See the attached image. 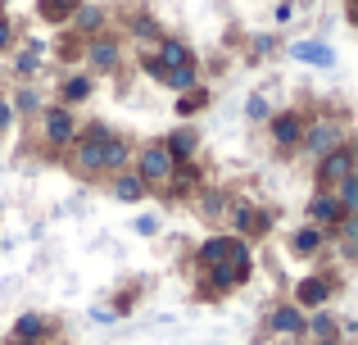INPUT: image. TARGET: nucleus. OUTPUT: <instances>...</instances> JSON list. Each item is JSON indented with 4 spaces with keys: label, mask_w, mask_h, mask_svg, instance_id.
Wrapping results in <instances>:
<instances>
[{
    "label": "nucleus",
    "mask_w": 358,
    "mask_h": 345,
    "mask_svg": "<svg viewBox=\"0 0 358 345\" xmlns=\"http://www.w3.org/2000/svg\"><path fill=\"white\" fill-rule=\"evenodd\" d=\"M141 182H168V177H173V160H168V150L164 146H145V150H141Z\"/></svg>",
    "instance_id": "nucleus-1"
},
{
    "label": "nucleus",
    "mask_w": 358,
    "mask_h": 345,
    "mask_svg": "<svg viewBox=\"0 0 358 345\" xmlns=\"http://www.w3.org/2000/svg\"><path fill=\"white\" fill-rule=\"evenodd\" d=\"M200 259L209 268H222V264H231V259H250V250H245V241H236V237H218L200 250Z\"/></svg>",
    "instance_id": "nucleus-2"
},
{
    "label": "nucleus",
    "mask_w": 358,
    "mask_h": 345,
    "mask_svg": "<svg viewBox=\"0 0 358 345\" xmlns=\"http://www.w3.org/2000/svg\"><path fill=\"white\" fill-rule=\"evenodd\" d=\"M317 177H322V182H345V177H354V155L345 150V146L327 150L322 164H317Z\"/></svg>",
    "instance_id": "nucleus-3"
},
{
    "label": "nucleus",
    "mask_w": 358,
    "mask_h": 345,
    "mask_svg": "<svg viewBox=\"0 0 358 345\" xmlns=\"http://www.w3.org/2000/svg\"><path fill=\"white\" fill-rule=\"evenodd\" d=\"M304 146L317 155V160H322L327 150H336V146H341V127H336V123H317V127H308Z\"/></svg>",
    "instance_id": "nucleus-4"
},
{
    "label": "nucleus",
    "mask_w": 358,
    "mask_h": 345,
    "mask_svg": "<svg viewBox=\"0 0 358 345\" xmlns=\"http://www.w3.org/2000/svg\"><path fill=\"white\" fill-rule=\"evenodd\" d=\"M45 141H50V146H69L73 141V118H69V109H50V114H45Z\"/></svg>",
    "instance_id": "nucleus-5"
},
{
    "label": "nucleus",
    "mask_w": 358,
    "mask_h": 345,
    "mask_svg": "<svg viewBox=\"0 0 358 345\" xmlns=\"http://www.w3.org/2000/svg\"><path fill=\"white\" fill-rule=\"evenodd\" d=\"M268 328L277 332V337H295V332L304 328V318H299V309H295V304H281V309H272Z\"/></svg>",
    "instance_id": "nucleus-6"
},
{
    "label": "nucleus",
    "mask_w": 358,
    "mask_h": 345,
    "mask_svg": "<svg viewBox=\"0 0 358 345\" xmlns=\"http://www.w3.org/2000/svg\"><path fill=\"white\" fill-rule=\"evenodd\" d=\"M308 218H313V223H322V227H327V223H341L345 213H341V204H336V195H317V200L308 204Z\"/></svg>",
    "instance_id": "nucleus-7"
},
{
    "label": "nucleus",
    "mask_w": 358,
    "mask_h": 345,
    "mask_svg": "<svg viewBox=\"0 0 358 345\" xmlns=\"http://www.w3.org/2000/svg\"><path fill=\"white\" fill-rule=\"evenodd\" d=\"M272 136H277V146H281V150H290V146H299V123H295V118H272Z\"/></svg>",
    "instance_id": "nucleus-8"
},
{
    "label": "nucleus",
    "mask_w": 358,
    "mask_h": 345,
    "mask_svg": "<svg viewBox=\"0 0 358 345\" xmlns=\"http://www.w3.org/2000/svg\"><path fill=\"white\" fill-rule=\"evenodd\" d=\"M290 55H295V59H313V64H336V55L327 50V45H317V41H299V45H290Z\"/></svg>",
    "instance_id": "nucleus-9"
},
{
    "label": "nucleus",
    "mask_w": 358,
    "mask_h": 345,
    "mask_svg": "<svg viewBox=\"0 0 358 345\" xmlns=\"http://www.w3.org/2000/svg\"><path fill=\"white\" fill-rule=\"evenodd\" d=\"M114 195H118V200H141V195H145V182H141V177L136 173H122L118 177V182H114Z\"/></svg>",
    "instance_id": "nucleus-10"
},
{
    "label": "nucleus",
    "mask_w": 358,
    "mask_h": 345,
    "mask_svg": "<svg viewBox=\"0 0 358 345\" xmlns=\"http://www.w3.org/2000/svg\"><path fill=\"white\" fill-rule=\"evenodd\" d=\"M168 160H191L195 155V132H177V136H168Z\"/></svg>",
    "instance_id": "nucleus-11"
},
{
    "label": "nucleus",
    "mask_w": 358,
    "mask_h": 345,
    "mask_svg": "<svg viewBox=\"0 0 358 345\" xmlns=\"http://www.w3.org/2000/svg\"><path fill=\"white\" fill-rule=\"evenodd\" d=\"M327 295H331V286H327L322 277H308V282L299 286V304H327Z\"/></svg>",
    "instance_id": "nucleus-12"
},
{
    "label": "nucleus",
    "mask_w": 358,
    "mask_h": 345,
    "mask_svg": "<svg viewBox=\"0 0 358 345\" xmlns=\"http://www.w3.org/2000/svg\"><path fill=\"white\" fill-rule=\"evenodd\" d=\"M127 164V146L122 141H100V169H122Z\"/></svg>",
    "instance_id": "nucleus-13"
},
{
    "label": "nucleus",
    "mask_w": 358,
    "mask_h": 345,
    "mask_svg": "<svg viewBox=\"0 0 358 345\" xmlns=\"http://www.w3.org/2000/svg\"><path fill=\"white\" fill-rule=\"evenodd\" d=\"M159 78H164L173 91H191L195 87V73L191 69H159Z\"/></svg>",
    "instance_id": "nucleus-14"
},
{
    "label": "nucleus",
    "mask_w": 358,
    "mask_h": 345,
    "mask_svg": "<svg viewBox=\"0 0 358 345\" xmlns=\"http://www.w3.org/2000/svg\"><path fill=\"white\" fill-rule=\"evenodd\" d=\"M91 64H96V69H114V64H118V45L96 41V45H91Z\"/></svg>",
    "instance_id": "nucleus-15"
},
{
    "label": "nucleus",
    "mask_w": 358,
    "mask_h": 345,
    "mask_svg": "<svg viewBox=\"0 0 358 345\" xmlns=\"http://www.w3.org/2000/svg\"><path fill=\"white\" fill-rule=\"evenodd\" d=\"M317 246H322V232L317 227H304L295 237V255H317Z\"/></svg>",
    "instance_id": "nucleus-16"
},
{
    "label": "nucleus",
    "mask_w": 358,
    "mask_h": 345,
    "mask_svg": "<svg viewBox=\"0 0 358 345\" xmlns=\"http://www.w3.org/2000/svg\"><path fill=\"white\" fill-rule=\"evenodd\" d=\"M159 69H186V45L164 41V59H159Z\"/></svg>",
    "instance_id": "nucleus-17"
},
{
    "label": "nucleus",
    "mask_w": 358,
    "mask_h": 345,
    "mask_svg": "<svg viewBox=\"0 0 358 345\" xmlns=\"http://www.w3.org/2000/svg\"><path fill=\"white\" fill-rule=\"evenodd\" d=\"M236 227L241 232H263V227H268V218H263L259 209H236Z\"/></svg>",
    "instance_id": "nucleus-18"
},
{
    "label": "nucleus",
    "mask_w": 358,
    "mask_h": 345,
    "mask_svg": "<svg viewBox=\"0 0 358 345\" xmlns=\"http://www.w3.org/2000/svg\"><path fill=\"white\" fill-rule=\"evenodd\" d=\"M308 328H313L317 341H331L336 337V318H331V314H313V318H308Z\"/></svg>",
    "instance_id": "nucleus-19"
},
{
    "label": "nucleus",
    "mask_w": 358,
    "mask_h": 345,
    "mask_svg": "<svg viewBox=\"0 0 358 345\" xmlns=\"http://www.w3.org/2000/svg\"><path fill=\"white\" fill-rule=\"evenodd\" d=\"M73 9V0H41V18H50V23H64Z\"/></svg>",
    "instance_id": "nucleus-20"
},
{
    "label": "nucleus",
    "mask_w": 358,
    "mask_h": 345,
    "mask_svg": "<svg viewBox=\"0 0 358 345\" xmlns=\"http://www.w3.org/2000/svg\"><path fill=\"white\" fill-rule=\"evenodd\" d=\"M336 204H341V213H354V204H358V177H345V182H341V200H336Z\"/></svg>",
    "instance_id": "nucleus-21"
},
{
    "label": "nucleus",
    "mask_w": 358,
    "mask_h": 345,
    "mask_svg": "<svg viewBox=\"0 0 358 345\" xmlns=\"http://www.w3.org/2000/svg\"><path fill=\"white\" fill-rule=\"evenodd\" d=\"M18 337H41V332H45V323L41 318H36V314H23V318H18Z\"/></svg>",
    "instance_id": "nucleus-22"
},
{
    "label": "nucleus",
    "mask_w": 358,
    "mask_h": 345,
    "mask_svg": "<svg viewBox=\"0 0 358 345\" xmlns=\"http://www.w3.org/2000/svg\"><path fill=\"white\" fill-rule=\"evenodd\" d=\"M64 96H69V100H87V96H91V82H87V78L64 82Z\"/></svg>",
    "instance_id": "nucleus-23"
},
{
    "label": "nucleus",
    "mask_w": 358,
    "mask_h": 345,
    "mask_svg": "<svg viewBox=\"0 0 358 345\" xmlns=\"http://www.w3.org/2000/svg\"><path fill=\"white\" fill-rule=\"evenodd\" d=\"M78 160H82V169H91V173H96V169H100V146H96V141H91V146H82V150H78Z\"/></svg>",
    "instance_id": "nucleus-24"
},
{
    "label": "nucleus",
    "mask_w": 358,
    "mask_h": 345,
    "mask_svg": "<svg viewBox=\"0 0 358 345\" xmlns=\"http://www.w3.org/2000/svg\"><path fill=\"white\" fill-rule=\"evenodd\" d=\"M200 105H204V96H200V91H191V96H182V100H177V109H182V114H195Z\"/></svg>",
    "instance_id": "nucleus-25"
},
{
    "label": "nucleus",
    "mask_w": 358,
    "mask_h": 345,
    "mask_svg": "<svg viewBox=\"0 0 358 345\" xmlns=\"http://www.w3.org/2000/svg\"><path fill=\"white\" fill-rule=\"evenodd\" d=\"M36 105H41V100H36V91H18V109H23V114H32Z\"/></svg>",
    "instance_id": "nucleus-26"
},
{
    "label": "nucleus",
    "mask_w": 358,
    "mask_h": 345,
    "mask_svg": "<svg viewBox=\"0 0 358 345\" xmlns=\"http://www.w3.org/2000/svg\"><path fill=\"white\" fill-rule=\"evenodd\" d=\"M204 213H209V218H218V213H222V195H204Z\"/></svg>",
    "instance_id": "nucleus-27"
},
{
    "label": "nucleus",
    "mask_w": 358,
    "mask_h": 345,
    "mask_svg": "<svg viewBox=\"0 0 358 345\" xmlns=\"http://www.w3.org/2000/svg\"><path fill=\"white\" fill-rule=\"evenodd\" d=\"M245 114H250V118H268V105H263V100H259V96H254V100H250V105H245Z\"/></svg>",
    "instance_id": "nucleus-28"
},
{
    "label": "nucleus",
    "mask_w": 358,
    "mask_h": 345,
    "mask_svg": "<svg viewBox=\"0 0 358 345\" xmlns=\"http://www.w3.org/2000/svg\"><path fill=\"white\" fill-rule=\"evenodd\" d=\"M78 23H82V27H100V9H82Z\"/></svg>",
    "instance_id": "nucleus-29"
},
{
    "label": "nucleus",
    "mask_w": 358,
    "mask_h": 345,
    "mask_svg": "<svg viewBox=\"0 0 358 345\" xmlns=\"http://www.w3.org/2000/svg\"><path fill=\"white\" fill-rule=\"evenodd\" d=\"M36 69V50H23L18 55V73H32Z\"/></svg>",
    "instance_id": "nucleus-30"
},
{
    "label": "nucleus",
    "mask_w": 358,
    "mask_h": 345,
    "mask_svg": "<svg viewBox=\"0 0 358 345\" xmlns=\"http://www.w3.org/2000/svg\"><path fill=\"white\" fill-rule=\"evenodd\" d=\"M9 41H14V36H9V23L0 18V50H9Z\"/></svg>",
    "instance_id": "nucleus-31"
},
{
    "label": "nucleus",
    "mask_w": 358,
    "mask_h": 345,
    "mask_svg": "<svg viewBox=\"0 0 358 345\" xmlns=\"http://www.w3.org/2000/svg\"><path fill=\"white\" fill-rule=\"evenodd\" d=\"M9 127V105H0V132Z\"/></svg>",
    "instance_id": "nucleus-32"
},
{
    "label": "nucleus",
    "mask_w": 358,
    "mask_h": 345,
    "mask_svg": "<svg viewBox=\"0 0 358 345\" xmlns=\"http://www.w3.org/2000/svg\"><path fill=\"white\" fill-rule=\"evenodd\" d=\"M281 345H290V341H281Z\"/></svg>",
    "instance_id": "nucleus-33"
}]
</instances>
